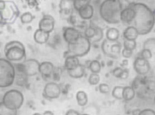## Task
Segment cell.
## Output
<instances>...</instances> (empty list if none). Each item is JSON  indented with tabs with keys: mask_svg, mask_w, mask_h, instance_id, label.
<instances>
[{
	"mask_svg": "<svg viewBox=\"0 0 155 115\" xmlns=\"http://www.w3.org/2000/svg\"><path fill=\"white\" fill-rule=\"evenodd\" d=\"M128 5L135 12V18L131 26L138 30L139 35H147L154 27V13L147 4L132 2Z\"/></svg>",
	"mask_w": 155,
	"mask_h": 115,
	"instance_id": "cell-1",
	"label": "cell"
},
{
	"mask_svg": "<svg viewBox=\"0 0 155 115\" xmlns=\"http://www.w3.org/2000/svg\"><path fill=\"white\" fill-rule=\"evenodd\" d=\"M122 9L123 3L120 0H105L99 6L100 18L108 24H117Z\"/></svg>",
	"mask_w": 155,
	"mask_h": 115,
	"instance_id": "cell-2",
	"label": "cell"
},
{
	"mask_svg": "<svg viewBox=\"0 0 155 115\" xmlns=\"http://www.w3.org/2000/svg\"><path fill=\"white\" fill-rule=\"evenodd\" d=\"M5 59L11 63H23L25 61V47L19 41H10L4 47Z\"/></svg>",
	"mask_w": 155,
	"mask_h": 115,
	"instance_id": "cell-3",
	"label": "cell"
},
{
	"mask_svg": "<svg viewBox=\"0 0 155 115\" xmlns=\"http://www.w3.org/2000/svg\"><path fill=\"white\" fill-rule=\"evenodd\" d=\"M16 70L13 63L5 58H0V88L6 89L15 83Z\"/></svg>",
	"mask_w": 155,
	"mask_h": 115,
	"instance_id": "cell-4",
	"label": "cell"
},
{
	"mask_svg": "<svg viewBox=\"0 0 155 115\" xmlns=\"http://www.w3.org/2000/svg\"><path fill=\"white\" fill-rule=\"evenodd\" d=\"M2 103L9 108L14 110H18L22 107V104L24 103L23 94L18 89L7 90L3 97Z\"/></svg>",
	"mask_w": 155,
	"mask_h": 115,
	"instance_id": "cell-5",
	"label": "cell"
},
{
	"mask_svg": "<svg viewBox=\"0 0 155 115\" xmlns=\"http://www.w3.org/2000/svg\"><path fill=\"white\" fill-rule=\"evenodd\" d=\"M68 52L70 55L76 56V57H82L85 56L89 52L91 49V43L88 39H86L84 36L80 38V40L78 41L74 45H67Z\"/></svg>",
	"mask_w": 155,
	"mask_h": 115,
	"instance_id": "cell-6",
	"label": "cell"
},
{
	"mask_svg": "<svg viewBox=\"0 0 155 115\" xmlns=\"http://www.w3.org/2000/svg\"><path fill=\"white\" fill-rule=\"evenodd\" d=\"M101 49L103 53L111 59H117L119 54L121 53V50H122L119 42H110L108 40L103 41Z\"/></svg>",
	"mask_w": 155,
	"mask_h": 115,
	"instance_id": "cell-7",
	"label": "cell"
},
{
	"mask_svg": "<svg viewBox=\"0 0 155 115\" xmlns=\"http://www.w3.org/2000/svg\"><path fill=\"white\" fill-rule=\"evenodd\" d=\"M81 33L80 30H78V28L68 26L63 28V33L62 37L63 40L66 43L67 45H74L80 40V38L81 37Z\"/></svg>",
	"mask_w": 155,
	"mask_h": 115,
	"instance_id": "cell-8",
	"label": "cell"
},
{
	"mask_svg": "<svg viewBox=\"0 0 155 115\" xmlns=\"http://www.w3.org/2000/svg\"><path fill=\"white\" fill-rule=\"evenodd\" d=\"M61 87L60 85L51 81V82H48L43 90V96L44 98H46L48 100H54L59 98V96L61 95Z\"/></svg>",
	"mask_w": 155,
	"mask_h": 115,
	"instance_id": "cell-9",
	"label": "cell"
},
{
	"mask_svg": "<svg viewBox=\"0 0 155 115\" xmlns=\"http://www.w3.org/2000/svg\"><path fill=\"white\" fill-rule=\"evenodd\" d=\"M39 66L40 63L36 59H26L22 63L23 73L26 75V78H32L39 74Z\"/></svg>",
	"mask_w": 155,
	"mask_h": 115,
	"instance_id": "cell-10",
	"label": "cell"
},
{
	"mask_svg": "<svg viewBox=\"0 0 155 115\" xmlns=\"http://www.w3.org/2000/svg\"><path fill=\"white\" fill-rule=\"evenodd\" d=\"M133 68L139 75H148L150 70H151L149 61L140 58V56L136 57V59L133 63Z\"/></svg>",
	"mask_w": 155,
	"mask_h": 115,
	"instance_id": "cell-11",
	"label": "cell"
},
{
	"mask_svg": "<svg viewBox=\"0 0 155 115\" xmlns=\"http://www.w3.org/2000/svg\"><path fill=\"white\" fill-rule=\"evenodd\" d=\"M54 25H55L54 18L51 15H44V17L41 18V21H39L38 29L51 34L54 30Z\"/></svg>",
	"mask_w": 155,
	"mask_h": 115,
	"instance_id": "cell-12",
	"label": "cell"
},
{
	"mask_svg": "<svg viewBox=\"0 0 155 115\" xmlns=\"http://www.w3.org/2000/svg\"><path fill=\"white\" fill-rule=\"evenodd\" d=\"M54 72V65L50 61H44L39 66V74L42 75L44 79H48L52 76Z\"/></svg>",
	"mask_w": 155,
	"mask_h": 115,
	"instance_id": "cell-13",
	"label": "cell"
},
{
	"mask_svg": "<svg viewBox=\"0 0 155 115\" xmlns=\"http://www.w3.org/2000/svg\"><path fill=\"white\" fill-rule=\"evenodd\" d=\"M134 18H135V12L133 9L129 5L126 7H123L122 11L120 13V21L131 26L133 23Z\"/></svg>",
	"mask_w": 155,
	"mask_h": 115,
	"instance_id": "cell-14",
	"label": "cell"
},
{
	"mask_svg": "<svg viewBox=\"0 0 155 115\" xmlns=\"http://www.w3.org/2000/svg\"><path fill=\"white\" fill-rule=\"evenodd\" d=\"M80 18L82 21H90L94 17V7L90 3L86 4L78 11Z\"/></svg>",
	"mask_w": 155,
	"mask_h": 115,
	"instance_id": "cell-15",
	"label": "cell"
},
{
	"mask_svg": "<svg viewBox=\"0 0 155 115\" xmlns=\"http://www.w3.org/2000/svg\"><path fill=\"white\" fill-rule=\"evenodd\" d=\"M34 41H35L37 44L39 45H44V44H47L50 40V34L47 32H44L40 29H37L35 32H34Z\"/></svg>",
	"mask_w": 155,
	"mask_h": 115,
	"instance_id": "cell-16",
	"label": "cell"
},
{
	"mask_svg": "<svg viewBox=\"0 0 155 115\" xmlns=\"http://www.w3.org/2000/svg\"><path fill=\"white\" fill-rule=\"evenodd\" d=\"M123 40L126 41H136L139 37V32L134 26H127L123 31Z\"/></svg>",
	"mask_w": 155,
	"mask_h": 115,
	"instance_id": "cell-17",
	"label": "cell"
},
{
	"mask_svg": "<svg viewBox=\"0 0 155 115\" xmlns=\"http://www.w3.org/2000/svg\"><path fill=\"white\" fill-rule=\"evenodd\" d=\"M80 63V59L78 58L76 56H73V55H68L66 58H65V62H64V68L67 71H71L73 69L77 68L79 66Z\"/></svg>",
	"mask_w": 155,
	"mask_h": 115,
	"instance_id": "cell-18",
	"label": "cell"
},
{
	"mask_svg": "<svg viewBox=\"0 0 155 115\" xmlns=\"http://www.w3.org/2000/svg\"><path fill=\"white\" fill-rule=\"evenodd\" d=\"M68 75L72 78H81L85 75V67L84 65L80 64L77 68L73 69L71 71H67Z\"/></svg>",
	"mask_w": 155,
	"mask_h": 115,
	"instance_id": "cell-19",
	"label": "cell"
},
{
	"mask_svg": "<svg viewBox=\"0 0 155 115\" xmlns=\"http://www.w3.org/2000/svg\"><path fill=\"white\" fill-rule=\"evenodd\" d=\"M120 33L117 28L114 27H109L106 30V40L110 42H116L119 39Z\"/></svg>",
	"mask_w": 155,
	"mask_h": 115,
	"instance_id": "cell-20",
	"label": "cell"
},
{
	"mask_svg": "<svg viewBox=\"0 0 155 115\" xmlns=\"http://www.w3.org/2000/svg\"><path fill=\"white\" fill-rule=\"evenodd\" d=\"M136 97V91L133 86H125L123 87L122 92V100L125 102H130Z\"/></svg>",
	"mask_w": 155,
	"mask_h": 115,
	"instance_id": "cell-21",
	"label": "cell"
},
{
	"mask_svg": "<svg viewBox=\"0 0 155 115\" xmlns=\"http://www.w3.org/2000/svg\"><path fill=\"white\" fill-rule=\"evenodd\" d=\"M76 100L77 103L80 107H85L87 104V102H88V98H87V94L84 92V91H78L76 94Z\"/></svg>",
	"mask_w": 155,
	"mask_h": 115,
	"instance_id": "cell-22",
	"label": "cell"
},
{
	"mask_svg": "<svg viewBox=\"0 0 155 115\" xmlns=\"http://www.w3.org/2000/svg\"><path fill=\"white\" fill-rule=\"evenodd\" d=\"M102 65L98 60H90L89 65H88V69L90 70L91 74H98L101 72Z\"/></svg>",
	"mask_w": 155,
	"mask_h": 115,
	"instance_id": "cell-23",
	"label": "cell"
},
{
	"mask_svg": "<svg viewBox=\"0 0 155 115\" xmlns=\"http://www.w3.org/2000/svg\"><path fill=\"white\" fill-rule=\"evenodd\" d=\"M0 115H18V110L7 107L2 102L0 103Z\"/></svg>",
	"mask_w": 155,
	"mask_h": 115,
	"instance_id": "cell-24",
	"label": "cell"
},
{
	"mask_svg": "<svg viewBox=\"0 0 155 115\" xmlns=\"http://www.w3.org/2000/svg\"><path fill=\"white\" fill-rule=\"evenodd\" d=\"M9 6H10V8L12 9V17H11L12 20L9 21V23H13L15 21L17 20V18H18V14H19V11H18V6L14 2H9Z\"/></svg>",
	"mask_w": 155,
	"mask_h": 115,
	"instance_id": "cell-25",
	"label": "cell"
},
{
	"mask_svg": "<svg viewBox=\"0 0 155 115\" xmlns=\"http://www.w3.org/2000/svg\"><path fill=\"white\" fill-rule=\"evenodd\" d=\"M89 26L91 27H94V28H101V29H103V28L106 26V23L101 20V18H92L90 20V24Z\"/></svg>",
	"mask_w": 155,
	"mask_h": 115,
	"instance_id": "cell-26",
	"label": "cell"
},
{
	"mask_svg": "<svg viewBox=\"0 0 155 115\" xmlns=\"http://www.w3.org/2000/svg\"><path fill=\"white\" fill-rule=\"evenodd\" d=\"M34 20V16L30 12H25L21 16V21L22 24H29Z\"/></svg>",
	"mask_w": 155,
	"mask_h": 115,
	"instance_id": "cell-27",
	"label": "cell"
},
{
	"mask_svg": "<svg viewBox=\"0 0 155 115\" xmlns=\"http://www.w3.org/2000/svg\"><path fill=\"white\" fill-rule=\"evenodd\" d=\"M155 49V39L154 38H149L145 40L143 43V50H147L149 51H153Z\"/></svg>",
	"mask_w": 155,
	"mask_h": 115,
	"instance_id": "cell-28",
	"label": "cell"
},
{
	"mask_svg": "<svg viewBox=\"0 0 155 115\" xmlns=\"http://www.w3.org/2000/svg\"><path fill=\"white\" fill-rule=\"evenodd\" d=\"M103 37H104L103 29H101V28H95V35L90 40V43H98L103 39Z\"/></svg>",
	"mask_w": 155,
	"mask_h": 115,
	"instance_id": "cell-29",
	"label": "cell"
},
{
	"mask_svg": "<svg viewBox=\"0 0 155 115\" xmlns=\"http://www.w3.org/2000/svg\"><path fill=\"white\" fill-rule=\"evenodd\" d=\"M122 92H123V86H115L113 89V97L116 100H122Z\"/></svg>",
	"mask_w": 155,
	"mask_h": 115,
	"instance_id": "cell-30",
	"label": "cell"
},
{
	"mask_svg": "<svg viewBox=\"0 0 155 115\" xmlns=\"http://www.w3.org/2000/svg\"><path fill=\"white\" fill-rule=\"evenodd\" d=\"M94 35H95V28L91 26H87L84 29V34H82V36H84L86 39H88L89 41L94 37Z\"/></svg>",
	"mask_w": 155,
	"mask_h": 115,
	"instance_id": "cell-31",
	"label": "cell"
},
{
	"mask_svg": "<svg viewBox=\"0 0 155 115\" xmlns=\"http://www.w3.org/2000/svg\"><path fill=\"white\" fill-rule=\"evenodd\" d=\"M90 3L88 0H74L73 1V8L75 9L76 11H79L81 7H84L86 4Z\"/></svg>",
	"mask_w": 155,
	"mask_h": 115,
	"instance_id": "cell-32",
	"label": "cell"
},
{
	"mask_svg": "<svg viewBox=\"0 0 155 115\" xmlns=\"http://www.w3.org/2000/svg\"><path fill=\"white\" fill-rule=\"evenodd\" d=\"M88 82L90 85H97L100 82V75L98 74H91L88 78Z\"/></svg>",
	"mask_w": 155,
	"mask_h": 115,
	"instance_id": "cell-33",
	"label": "cell"
},
{
	"mask_svg": "<svg viewBox=\"0 0 155 115\" xmlns=\"http://www.w3.org/2000/svg\"><path fill=\"white\" fill-rule=\"evenodd\" d=\"M123 46H124V49H127V50L134 51V50L136 49V46H137V43H136V41L123 40Z\"/></svg>",
	"mask_w": 155,
	"mask_h": 115,
	"instance_id": "cell-34",
	"label": "cell"
},
{
	"mask_svg": "<svg viewBox=\"0 0 155 115\" xmlns=\"http://www.w3.org/2000/svg\"><path fill=\"white\" fill-rule=\"evenodd\" d=\"M140 58H143V59H145V60H149V59H151L152 58V52L151 51H149L147 50H143L142 51H140V53L139 55Z\"/></svg>",
	"mask_w": 155,
	"mask_h": 115,
	"instance_id": "cell-35",
	"label": "cell"
},
{
	"mask_svg": "<svg viewBox=\"0 0 155 115\" xmlns=\"http://www.w3.org/2000/svg\"><path fill=\"white\" fill-rule=\"evenodd\" d=\"M98 90L102 94H108L110 92V86L107 83H101V84H99Z\"/></svg>",
	"mask_w": 155,
	"mask_h": 115,
	"instance_id": "cell-36",
	"label": "cell"
},
{
	"mask_svg": "<svg viewBox=\"0 0 155 115\" xmlns=\"http://www.w3.org/2000/svg\"><path fill=\"white\" fill-rule=\"evenodd\" d=\"M121 55L124 57V59H129L131 56L133 55V51L130 50H127V49H123L121 50Z\"/></svg>",
	"mask_w": 155,
	"mask_h": 115,
	"instance_id": "cell-37",
	"label": "cell"
},
{
	"mask_svg": "<svg viewBox=\"0 0 155 115\" xmlns=\"http://www.w3.org/2000/svg\"><path fill=\"white\" fill-rule=\"evenodd\" d=\"M139 115H155V112L152 108H144L140 110Z\"/></svg>",
	"mask_w": 155,
	"mask_h": 115,
	"instance_id": "cell-38",
	"label": "cell"
},
{
	"mask_svg": "<svg viewBox=\"0 0 155 115\" xmlns=\"http://www.w3.org/2000/svg\"><path fill=\"white\" fill-rule=\"evenodd\" d=\"M122 70H123V68H121V67H117V68L114 69V71H113V75L115 76L116 78H119L121 73H122Z\"/></svg>",
	"mask_w": 155,
	"mask_h": 115,
	"instance_id": "cell-39",
	"label": "cell"
},
{
	"mask_svg": "<svg viewBox=\"0 0 155 115\" xmlns=\"http://www.w3.org/2000/svg\"><path fill=\"white\" fill-rule=\"evenodd\" d=\"M129 76V71L127 69H123L122 70V73L120 75V79H127Z\"/></svg>",
	"mask_w": 155,
	"mask_h": 115,
	"instance_id": "cell-40",
	"label": "cell"
},
{
	"mask_svg": "<svg viewBox=\"0 0 155 115\" xmlns=\"http://www.w3.org/2000/svg\"><path fill=\"white\" fill-rule=\"evenodd\" d=\"M67 21H68V22L70 23L71 25H76V23H77V18H76V17L74 16V15H71L69 18H67Z\"/></svg>",
	"mask_w": 155,
	"mask_h": 115,
	"instance_id": "cell-41",
	"label": "cell"
},
{
	"mask_svg": "<svg viewBox=\"0 0 155 115\" xmlns=\"http://www.w3.org/2000/svg\"><path fill=\"white\" fill-rule=\"evenodd\" d=\"M65 115H81L79 112L77 111V110H75V109H69L68 111L66 112V114Z\"/></svg>",
	"mask_w": 155,
	"mask_h": 115,
	"instance_id": "cell-42",
	"label": "cell"
},
{
	"mask_svg": "<svg viewBox=\"0 0 155 115\" xmlns=\"http://www.w3.org/2000/svg\"><path fill=\"white\" fill-rule=\"evenodd\" d=\"M7 7V4L3 0H0V12H3Z\"/></svg>",
	"mask_w": 155,
	"mask_h": 115,
	"instance_id": "cell-43",
	"label": "cell"
},
{
	"mask_svg": "<svg viewBox=\"0 0 155 115\" xmlns=\"http://www.w3.org/2000/svg\"><path fill=\"white\" fill-rule=\"evenodd\" d=\"M6 89H4V88H0V103L2 102V100H3V97H4V95L5 93H6Z\"/></svg>",
	"mask_w": 155,
	"mask_h": 115,
	"instance_id": "cell-44",
	"label": "cell"
},
{
	"mask_svg": "<svg viewBox=\"0 0 155 115\" xmlns=\"http://www.w3.org/2000/svg\"><path fill=\"white\" fill-rule=\"evenodd\" d=\"M27 3H28V6H30V7H33V6H36V5H38V1H35V0H32V1H27Z\"/></svg>",
	"mask_w": 155,
	"mask_h": 115,
	"instance_id": "cell-45",
	"label": "cell"
},
{
	"mask_svg": "<svg viewBox=\"0 0 155 115\" xmlns=\"http://www.w3.org/2000/svg\"><path fill=\"white\" fill-rule=\"evenodd\" d=\"M4 22H5V21H4V18H3V14H2V12H0V25L3 24Z\"/></svg>",
	"mask_w": 155,
	"mask_h": 115,
	"instance_id": "cell-46",
	"label": "cell"
},
{
	"mask_svg": "<svg viewBox=\"0 0 155 115\" xmlns=\"http://www.w3.org/2000/svg\"><path fill=\"white\" fill-rule=\"evenodd\" d=\"M140 110V109H134L133 111H132V115H139Z\"/></svg>",
	"mask_w": 155,
	"mask_h": 115,
	"instance_id": "cell-47",
	"label": "cell"
},
{
	"mask_svg": "<svg viewBox=\"0 0 155 115\" xmlns=\"http://www.w3.org/2000/svg\"><path fill=\"white\" fill-rule=\"evenodd\" d=\"M42 115H54L52 113V111H50V110H47V111H45L44 112V114H42Z\"/></svg>",
	"mask_w": 155,
	"mask_h": 115,
	"instance_id": "cell-48",
	"label": "cell"
},
{
	"mask_svg": "<svg viewBox=\"0 0 155 115\" xmlns=\"http://www.w3.org/2000/svg\"><path fill=\"white\" fill-rule=\"evenodd\" d=\"M127 64H128V59H123L121 66H127Z\"/></svg>",
	"mask_w": 155,
	"mask_h": 115,
	"instance_id": "cell-49",
	"label": "cell"
},
{
	"mask_svg": "<svg viewBox=\"0 0 155 115\" xmlns=\"http://www.w3.org/2000/svg\"><path fill=\"white\" fill-rule=\"evenodd\" d=\"M32 115H42L41 113H39V112H35V113H33Z\"/></svg>",
	"mask_w": 155,
	"mask_h": 115,
	"instance_id": "cell-50",
	"label": "cell"
},
{
	"mask_svg": "<svg viewBox=\"0 0 155 115\" xmlns=\"http://www.w3.org/2000/svg\"><path fill=\"white\" fill-rule=\"evenodd\" d=\"M81 115H90V114H88V113H84V114H81Z\"/></svg>",
	"mask_w": 155,
	"mask_h": 115,
	"instance_id": "cell-51",
	"label": "cell"
},
{
	"mask_svg": "<svg viewBox=\"0 0 155 115\" xmlns=\"http://www.w3.org/2000/svg\"><path fill=\"white\" fill-rule=\"evenodd\" d=\"M0 44H1V42H0Z\"/></svg>",
	"mask_w": 155,
	"mask_h": 115,
	"instance_id": "cell-52",
	"label": "cell"
}]
</instances>
